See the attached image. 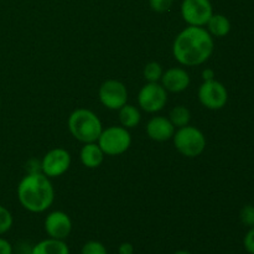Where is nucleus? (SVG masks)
Instances as JSON below:
<instances>
[{"label": "nucleus", "mask_w": 254, "mask_h": 254, "mask_svg": "<svg viewBox=\"0 0 254 254\" xmlns=\"http://www.w3.org/2000/svg\"><path fill=\"white\" fill-rule=\"evenodd\" d=\"M161 86L166 89V92L171 93H180L185 91L190 86V76L186 69L180 67H173L166 69L161 76Z\"/></svg>", "instance_id": "12"}, {"label": "nucleus", "mask_w": 254, "mask_h": 254, "mask_svg": "<svg viewBox=\"0 0 254 254\" xmlns=\"http://www.w3.org/2000/svg\"><path fill=\"white\" fill-rule=\"evenodd\" d=\"M197 94L200 103L211 111L222 109L228 101L227 89L221 82L216 79L203 81V83L198 88Z\"/></svg>", "instance_id": "8"}, {"label": "nucleus", "mask_w": 254, "mask_h": 254, "mask_svg": "<svg viewBox=\"0 0 254 254\" xmlns=\"http://www.w3.org/2000/svg\"><path fill=\"white\" fill-rule=\"evenodd\" d=\"M71 166V154L64 148H55L47 151L41 160V173L54 179L64 175Z\"/></svg>", "instance_id": "10"}, {"label": "nucleus", "mask_w": 254, "mask_h": 254, "mask_svg": "<svg viewBox=\"0 0 254 254\" xmlns=\"http://www.w3.org/2000/svg\"><path fill=\"white\" fill-rule=\"evenodd\" d=\"M30 254H69V248L64 241L47 238L36 243Z\"/></svg>", "instance_id": "15"}, {"label": "nucleus", "mask_w": 254, "mask_h": 254, "mask_svg": "<svg viewBox=\"0 0 254 254\" xmlns=\"http://www.w3.org/2000/svg\"><path fill=\"white\" fill-rule=\"evenodd\" d=\"M202 78L203 81H211V79H215V72L211 68H206L202 71Z\"/></svg>", "instance_id": "27"}, {"label": "nucleus", "mask_w": 254, "mask_h": 254, "mask_svg": "<svg viewBox=\"0 0 254 254\" xmlns=\"http://www.w3.org/2000/svg\"><path fill=\"white\" fill-rule=\"evenodd\" d=\"M21 254H24V253H21Z\"/></svg>", "instance_id": "29"}, {"label": "nucleus", "mask_w": 254, "mask_h": 254, "mask_svg": "<svg viewBox=\"0 0 254 254\" xmlns=\"http://www.w3.org/2000/svg\"><path fill=\"white\" fill-rule=\"evenodd\" d=\"M174 0H149V5L156 12H166L171 9Z\"/></svg>", "instance_id": "23"}, {"label": "nucleus", "mask_w": 254, "mask_h": 254, "mask_svg": "<svg viewBox=\"0 0 254 254\" xmlns=\"http://www.w3.org/2000/svg\"><path fill=\"white\" fill-rule=\"evenodd\" d=\"M206 25L211 36L225 37L231 31V21L222 14H213Z\"/></svg>", "instance_id": "16"}, {"label": "nucleus", "mask_w": 254, "mask_h": 254, "mask_svg": "<svg viewBox=\"0 0 254 254\" xmlns=\"http://www.w3.org/2000/svg\"><path fill=\"white\" fill-rule=\"evenodd\" d=\"M67 126L73 138L83 144L98 140L103 130L98 116L86 108H78L72 112L67 121Z\"/></svg>", "instance_id": "3"}, {"label": "nucleus", "mask_w": 254, "mask_h": 254, "mask_svg": "<svg viewBox=\"0 0 254 254\" xmlns=\"http://www.w3.org/2000/svg\"><path fill=\"white\" fill-rule=\"evenodd\" d=\"M163 73V67H161L160 64H158V62H150V64H148L144 67L143 71L144 78L148 82L160 81Z\"/></svg>", "instance_id": "19"}, {"label": "nucleus", "mask_w": 254, "mask_h": 254, "mask_svg": "<svg viewBox=\"0 0 254 254\" xmlns=\"http://www.w3.org/2000/svg\"><path fill=\"white\" fill-rule=\"evenodd\" d=\"M213 37L203 26H190L184 29L175 37L173 55L183 66H198L207 61L213 52Z\"/></svg>", "instance_id": "1"}, {"label": "nucleus", "mask_w": 254, "mask_h": 254, "mask_svg": "<svg viewBox=\"0 0 254 254\" xmlns=\"http://www.w3.org/2000/svg\"><path fill=\"white\" fill-rule=\"evenodd\" d=\"M173 139L176 150L186 158H196L201 155L206 148L205 134L192 126L179 128L175 130Z\"/></svg>", "instance_id": "4"}, {"label": "nucleus", "mask_w": 254, "mask_h": 254, "mask_svg": "<svg viewBox=\"0 0 254 254\" xmlns=\"http://www.w3.org/2000/svg\"><path fill=\"white\" fill-rule=\"evenodd\" d=\"M243 245H245L246 251L248 253L254 254V227H251V230L247 232L245 241H243Z\"/></svg>", "instance_id": "24"}, {"label": "nucleus", "mask_w": 254, "mask_h": 254, "mask_svg": "<svg viewBox=\"0 0 254 254\" xmlns=\"http://www.w3.org/2000/svg\"><path fill=\"white\" fill-rule=\"evenodd\" d=\"M12 246L9 241L0 237V254H12Z\"/></svg>", "instance_id": "25"}, {"label": "nucleus", "mask_w": 254, "mask_h": 254, "mask_svg": "<svg viewBox=\"0 0 254 254\" xmlns=\"http://www.w3.org/2000/svg\"><path fill=\"white\" fill-rule=\"evenodd\" d=\"M169 119L174 124L175 128H183V127L189 126L191 121V113L185 106L174 107L169 114Z\"/></svg>", "instance_id": "18"}, {"label": "nucleus", "mask_w": 254, "mask_h": 254, "mask_svg": "<svg viewBox=\"0 0 254 254\" xmlns=\"http://www.w3.org/2000/svg\"><path fill=\"white\" fill-rule=\"evenodd\" d=\"M98 97L107 109L119 111L128 102V89L123 82L108 79L99 87Z\"/></svg>", "instance_id": "7"}, {"label": "nucleus", "mask_w": 254, "mask_h": 254, "mask_svg": "<svg viewBox=\"0 0 254 254\" xmlns=\"http://www.w3.org/2000/svg\"><path fill=\"white\" fill-rule=\"evenodd\" d=\"M146 134L151 140H170L175 134V127L166 117H153L146 124Z\"/></svg>", "instance_id": "13"}, {"label": "nucleus", "mask_w": 254, "mask_h": 254, "mask_svg": "<svg viewBox=\"0 0 254 254\" xmlns=\"http://www.w3.org/2000/svg\"><path fill=\"white\" fill-rule=\"evenodd\" d=\"M140 121L141 114L135 106L127 103L119 109V122H121L122 127H124V128H135L140 123Z\"/></svg>", "instance_id": "17"}, {"label": "nucleus", "mask_w": 254, "mask_h": 254, "mask_svg": "<svg viewBox=\"0 0 254 254\" xmlns=\"http://www.w3.org/2000/svg\"><path fill=\"white\" fill-rule=\"evenodd\" d=\"M97 144L101 146L104 155H121L130 148L131 135L124 127L112 126L102 130Z\"/></svg>", "instance_id": "5"}, {"label": "nucleus", "mask_w": 254, "mask_h": 254, "mask_svg": "<svg viewBox=\"0 0 254 254\" xmlns=\"http://www.w3.org/2000/svg\"><path fill=\"white\" fill-rule=\"evenodd\" d=\"M14 218H12L11 212L6 207L0 205V236L9 232L10 228L12 227Z\"/></svg>", "instance_id": "20"}, {"label": "nucleus", "mask_w": 254, "mask_h": 254, "mask_svg": "<svg viewBox=\"0 0 254 254\" xmlns=\"http://www.w3.org/2000/svg\"><path fill=\"white\" fill-rule=\"evenodd\" d=\"M174 254H192V253L189 252V251H185V250H180V251H178V252H175Z\"/></svg>", "instance_id": "28"}, {"label": "nucleus", "mask_w": 254, "mask_h": 254, "mask_svg": "<svg viewBox=\"0 0 254 254\" xmlns=\"http://www.w3.org/2000/svg\"><path fill=\"white\" fill-rule=\"evenodd\" d=\"M240 218L245 226H247V227H254V206L246 205L241 210Z\"/></svg>", "instance_id": "22"}, {"label": "nucleus", "mask_w": 254, "mask_h": 254, "mask_svg": "<svg viewBox=\"0 0 254 254\" xmlns=\"http://www.w3.org/2000/svg\"><path fill=\"white\" fill-rule=\"evenodd\" d=\"M212 15L210 0H183L181 16L190 26H205Z\"/></svg>", "instance_id": "9"}, {"label": "nucleus", "mask_w": 254, "mask_h": 254, "mask_svg": "<svg viewBox=\"0 0 254 254\" xmlns=\"http://www.w3.org/2000/svg\"><path fill=\"white\" fill-rule=\"evenodd\" d=\"M138 103L148 113L160 112L168 103V92L158 82H148L139 91Z\"/></svg>", "instance_id": "6"}, {"label": "nucleus", "mask_w": 254, "mask_h": 254, "mask_svg": "<svg viewBox=\"0 0 254 254\" xmlns=\"http://www.w3.org/2000/svg\"><path fill=\"white\" fill-rule=\"evenodd\" d=\"M79 159H81V163L83 164V166L88 169H96L103 163L104 153L102 151L101 146L97 144V141L86 143L82 146Z\"/></svg>", "instance_id": "14"}, {"label": "nucleus", "mask_w": 254, "mask_h": 254, "mask_svg": "<svg viewBox=\"0 0 254 254\" xmlns=\"http://www.w3.org/2000/svg\"><path fill=\"white\" fill-rule=\"evenodd\" d=\"M17 200L29 212H45L55 200V190L50 178L41 171L26 174L17 185Z\"/></svg>", "instance_id": "2"}, {"label": "nucleus", "mask_w": 254, "mask_h": 254, "mask_svg": "<svg viewBox=\"0 0 254 254\" xmlns=\"http://www.w3.org/2000/svg\"><path fill=\"white\" fill-rule=\"evenodd\" d=\"M45 231L50 238L64 241L72 232V221L64 211L50 212L45 218Z\"/></svg>", "instance_id": "11"}, {"label": "nucleus", "mask_w": 254, "mask_h": 254, "mask_svg": "<svg viewBox=\"0 0 254 254\" xmlns=\"http://www.w3.org/2000/svg\"><path fill=\"white\" fill-rule=\"evenodd\" d=\"M81 254H108V251L103 243L98 241H89L82 247Z\"/></svg>", "instance_id": "21"}, {"label": "nucleus", "mask_w": 254, "mask_h": 254, "mask_svg": "<svg viewBox=\"0 0 254 254\" xmlns=\"http://www.w3.org/2000/svg\"><path fill=\"white\" fill-rule=\"evenodd\" d=\"M118 253L119 254H134V247L131 243L129 242H124L119 246L118 248Z\"/></svg>", "instance_id": "26"}]
</instances>
